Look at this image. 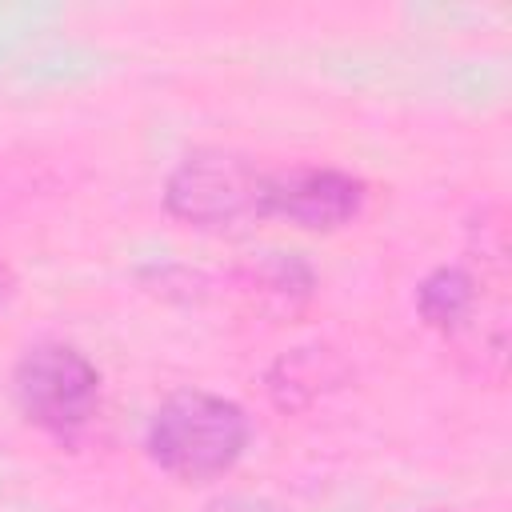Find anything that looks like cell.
Returning a JSON list of instances; mask_svg holds the SVG:
<instances>
[{
  "mask_svg": "<svg viewBox=\"0 0 512 512\" xmlns=\"http://www.w3.org/2000/svg\"><path fill=\"white\" fill-rule=\"evenodd\" d=\"M472 300H476L472 276L460 268H436L432 276H424L416 292V308L432 328H456L472 312Z\"/></svg>",
  "mask_w": 512,
  "mask_h": 512,
  "instance_id": "5b68a950",
  "label": "cell"
},
{
  "mask_svg": "<svg viewBox=\"0 0 512 512\" xmlns=\"http://www.w3.org/2000/svg\"><path fill=\"white\" fill-rule=\"evenodd\" d=\"M364 184L340 168H288L268 176V216H284L308 232H332L356 220Z\"/></svg>",
  "mask_w": 512,
  "mask_h": 512,
  "instance_id": "277c9868",
  "label": "cell"
},
{
  "mask_svg": "<svg viewBox=\"0 0 512 512\" xmlns=\"http://www.w3.org/2000/svg\"><path fill=\"white\" fill-rule=\"evenodd\" d=\"M164 204L172 216L224 228L268 216V172L232 152H196L176 164L164 188Z\"/></svg>",
  "mask_w": 512,
  "mask_h": 512,
  "instance_id": "7a4b0ae2",
  "label": "cell"
},
{
  "mask_svg": "<svg viewBox=\"0 0 512 512\" xmlns=\"http://www.w3.org/2000/svg\"><path fill=\"white\" fill-rule=\"evenodd\" d=\"M12 392L20 412L36 428L52 436H72L96 416L100 372L84 352L68 344H36L20 356L12 372Z\"/></svg>",
  "mask_w": 512,
  "mask_h": 512,
  "instance_id": "3957f363",
  "label": "cell"
},
{
  "mask_svg": "<svg viewBox=\"0 0 512 512\" xmlns=\"http://www.w3.org/2000/svg\"><path fill=\"white\" fill-rule=\"evenodd\" d=\"M248 448V416L240 404L188 388L168 396L148 424V456L160 472L200 484L224 476Z\"/></svg>",
  "mask_w": 512,
  "mask_h": 512,
  "instance_id": "6da1fadb",
  "label": "cell"
},
{
  "mask_svg": "<svg viewBox=\"0 0 512 512\" xmlns=\"http://www.w3.org/2000/svg\"><path fill=\"white\" fill-rule=\"evenodd\" d=\"M208 512H264L256 500H240V496H228V500H216L208 504Z\"/></svg>",
  "mask_w": 512,
  "mask_h": 512,
  "instance_id": "8992f818",
  "label": "cell"
}]
</instances>
